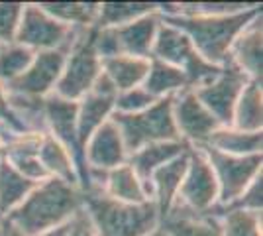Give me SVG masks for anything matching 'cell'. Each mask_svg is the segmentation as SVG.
I'll list each match as a JSON object with an SVG mask.
<instances>
[{"label":"cell","instance_id":"cell-14","mask_svg":"<svg viewBox=\"0 0 263 236\" xmlns=\"http://www.w3.org/2000/svg\"><path fill=\"white\" fill-rule=\"evenodd\" d=\"M128 157L130 154L122 140L120 130L116 128V124L112 120L97 128L83 148V159H85L87 171H110V169L126 164Z\"/></svg>","mask_w":263,"mask_h":236},{"label":"cell","instance_id":"cell-4","mask_svg":"<svg viewBox=\"0 0 263 236\" xmlns=\"http://www.w3.org/2000/svg\"><path fill=\"white\" fill-rule=\"evenodd\" d=\"M149 59L163 61L167 65L183 71L189 79L191 89L210 81L214 75H218V71L222 69L209 63L206 59H202V56L197 51L193 42L186 38L185 32H181L177 26L165 22V20H161L159 24Z\"/></svg>","mask_w":263,"mask_h":236},{"label":"cell","instance_id":"cell-20","mask_svg":"<svg viewBox=\"0 0 263 236\" xmlns=\"http://www.w3.org/2000/svg\"><path fill=\"white\" fill-rule=\"evenodd\" d=\"M191 148L186 146L183 140L157 142V144H149V146H143L140 150H136V152H132L130 157H128V164L138 173V177L143 181V185L147 187V181H149L155 169L169 164L175 157L183 156Z\"/></svg>","mask_w":263,"mask_h":236},{"label":"cell","instance_id":"cell-37","mask_svg":"<svg viewBox=\"0 0 263 236\" xmlns=\"http://www.w3.org/2000/svg\"><path fill=\"white\" fill-rule=\"evenodd\" d=\"M147 236H171V234L167 232V228H163V226L159 225L157 228H155V230H152V232H149Z\"/></svg>","mask_w":263,"mask_h":236},{"label":"cell","instance_id":"cell-26","mask_svg":"<svg viewBox=\"0 0 263 236\" xmlns=\"http://www.w3.org/2000/svg\"><path fill=\"white\" fill-rule=\"evenodd\" d=\"M35 185L37 183L24 177L18 169L12 168L6 157H0V214L6 216L14 211Z\"/></svg>","mask_w":263,"mask_h":236},{"label":"cell","instance_id":"cell-33","mask_svg":"<svg viewBox=\"0 0 263 236\" xmlns=\"http://www.w3.org/2000/svg\"><path fill=\"white\" fill-rule=\"evenodd\" d=\"M228 209H241L250 213H259L263 211V173L248 185V189L241 193L236 201L232 203ZM226 211V209H224Z\"/></svg>","mask_w":263,"mask_h":236},{"label":"cell","instance_id":"cell-13","mask_svg":"<svg viewBox=\"0 0 263 236\" xmlns=\"http://www.w3.org/2000/svg\"><path fill=\"white\" fill-rule=\"evenodd\" d=\"M69 51L53 49V51H40L33 56V61L26 69L20 79H16L6 87V93L26 97V99H40L44 101L49 95H53L57 81L61 77V71L65 65V57Z\"/></svg>","mask_w":263,"mask_h":236},{"label":"cell","instance_id":"cell-34","mask_svg":"<svg viewBox=\"0 0 263 236\" xmlns=\"http://www.w3.org/2000/svg\"><path fill=\"white\" fill-rule=\"evenodd\" d=\"M67 236H99L83 207H81L77 213H75V216L67 223Z\"/></svg>","mask_w":263,"mask_h":236},{"label":"cell","instance_id":"cell-6","mask_svg":"<svg viewBox=\"0 0 263 236\" xmlns=\"http://www.w3.org/2000/svg\"><path fill=\"white\" fill-rule=\"evenodd\" d=\"M83 32L85 30L81 28H71L55 20L51 14H47L40 6V2H24L14 42L32 49L33 53L53 51V49L71 51V47L75 45Z\"/></svg>","mask_w":263,"mask_h":236},{"label":"cell","instance_id":"cell-11","mask_svg":"<svg viewBox=\"0 0 263 236\" xmlns=\"http://www.w3.org/2000/svg\"><path fill=\"white\" fill-rule=\"evenodd\" d=\"M171 113L179 138L195 150L206 146L209 138L220 128L218 120L198 101L193 89L183 90L171 99Z\"/></svg>","mask_w":263,"mask_h":236},{"label":"cell","instance_id":"cell-27","mask_svg":"<svg viewBox=\"0 0 263 236\" xmlns=\"http://www.w3.org/2000/svg\"><path fill=\"white\" fill-rule=\"evenodd\" d=\"M159 10V2H100L95 28H120Z\"/></svg>","mask_w":263,"mask_h":236},{"label":"cell","instance_id":"cell-21","mask_svg":"<svg viewBox=\"0 0 263 236\" xmlns=\"http://www.w3.org/2000/svg\"><path fill=\"white\" fill-rule=\"evenodd\" d=\"M149 71V59L134 56H114L102 59V75L116 93L142 87Z\"/></svg>","mask_w":263,"mask_h":236},{"label":"cell","instance_id":"cell-35","mask_svg":"<svg viewBox=\"0 0 263 236\" xmlns=\"http://www.w3.org/2000/svg\"><path fill=\"white\" fill-rule=\"evenodd\" d=\"M0 126L16 130V132H24L18 118L12 113L10 104H8V93H6V87L2 83H0Z\"/></svg>","mask_w":263,"mask_h":236},{"label":"cell","instance_id":"cell-2","mask_svg":"<svg viewBox=\"0 0 263 236\" xmlns=\"http://www.w3.org/2000/svg\"><path fill=\"white\" fill-rule=\"evenodd\" d=\"M261 12V4L257 2L250 10L236 12V14H171L161 16V20L177 26L181 32H185L186 38L193 42L197 51L206 59L209 63L222 67L228 61V53L234 44V40L240 32L253 22Z\"/></svg>","mask_w":263,"mask_h":236},{"label":"cell","instance_id":"cell-24","mask_svg":"<svg viewBox=\"0 0 263 236\" xmlns=\"http://www.w3.org/2000/svg\"><path fill=\"white\" fill-rule=\"evenodd\" d=\"M232 128L241 132H263V90L261 83L248 81L232 113Z\"/></svg>","mask_w":263,"mask_h":236},{"label":"cell","instance_id":"cell-3","mask_svg":"<svg viewBox=\"0 0 263 236\" xmlns=\"http://www.w3.org/2000/svg\"><path fill=\"white\" fill-rule=\"evenodd\" d=\"M83 209L99 236H147L161 225L154 203L126 205L100 191H83Z\"/></svg>","mask_w":263,"mask_h":236},{"label":"cell","instance_id":"cell-5","mask_svg":"<svg viewBox=\"0 0 263 236\" xmlns=\"http://www.w3.org/2000/svg\"><path fill=\"white\" fill-rule=\"evenodd\" d=\"M110 120L120 130L122 140L126 144L128 154L157 142H173L181 140L177 134L173 113H171V99L155 101L149 108L136 114L114 113Z\"/></svg>","mask_w":263,"mask_h":236},{"label":"cell","instance_id":"cell-19","mask_svg":"<svg viewBox=\"0 0 263 236\" xmlns=\"http://www.w3.org/2000/svg\"><path fill=\"white\" fill-rule=\"evenodd\" d=\"M100 193H104L108 199L126 205H143L149 201V193L147 187L143 185V181L138 177V173L132 169V166L126 161L118 168L110 169L104 175Z\"/></svg>","mask_w":263,"mask_h":236},{"label":"cell","instance_id":"cell-25","mask_svg":"<svg viewBox=\"0 0 263 236\" xmlns=\"http://www.w3.org/2000/svg\"><path fill=\"white\" fill-rule=\"evenodd\" d=\"M142 87L155 101L173 99L179 93L191 89L189 79L183 71L171 67L163 61H157V59H149V71H147V77Z\"/></svg>","mask_w":263,"mask_h":236},{"label":"cell","instance_id":"cell-22","mask_svg":"<svg viewBox=\"0 0 263 236\" xmlns=\"http://www.w3.org/2000/svg\"><path fill=\"white\" fill-rule=\"evenodd\" d=\"M37 159L44 166L47 177L65 181L69 185H75L81 189V177H79V169L73 156L47 132L42 136V144L37 150Z\"/></svg>","mask_w":263,"mask_h":236},{"label":"cell","instance_id":"cell-38","mask_svg":"<svg viewBox=\"0 0 263 236\" xmlns=\"http://www.w3.org/2000/svg\"><path fill=\"white\" fill-rule=\"evenodd\" d=\"M0 236H10V228L6 223H2V226H0Z\"/></svg>","mask_w":263,"mask_h":236},{"label":"cell","instance_id":"cell-10","mask_svg":"<svg viewBox=\"0 0 263 236\" xmlns=\"http://www.w3.org/2000/svg\"><path fill=\"white\" fill-rule=\"evenodd\" d=\"M248 81L250 79L240 69H236L230 61H226L218 71V75L195 87L193 93L206 106V111L218 120L220 126H230L234 106Z\"/></svg>","mask_w":263,"mask_h":236},{"label":"cell","instance_id":"cell-9","mask_svg":"<svg viewBox=\"0 0 263 236\" xmlns=\"http://www.w3.org/2000/svg\"><path fill=\"white\" fill-rule=\"evenodd\" d=\"M209 159L212 173L218 183V207L212 211H224L248 189L257 175H261L263 154L257 156H228L210 148H198Z\"/></svg>","mask_w":263,"mask_h":236},{"label":"cell","instance_id":"cell-39","mask_svg":"<svg viewBox=\"0 0 263 236\" xmlns=\"http://www.w3.org/2000/svg\"><path fill=\"white\" fill-rule=\"evenodd\" d=\"M8 228H10V226H8ZM10 236H22V234H20V232H16L14 228H10Z\"/></svg>","mask_w":263,"mask_h":236},{"label":"cell","instance_id":"cell-40","mask_svg":"<svg viewBox=\"0 0 263 236\" xmlns=\"http://www.w3.org/2000/svg\"><path fill=\"white\" fill-rule=\"evenodd\" d=\"M0 47H2V44H0Z\"/></svg>","mask_w":263,"mask_h":236},{"label":"cell","instance_id":"cell-23","mask_svg":"<svg viewBox=\"0 0 263 236\" xmlns=\"http://www.w3.org/2000/svg\"><path fill=\"white\" fill-rule=\"evenodd\" d=\"M202 148L228 156H257L263 154V132H241L232 126H220Z\"/></svg>","mask_w":263,"mask_h":236},{"label":"cell","instance_id":"cell-31","mask_svg":"<svg viewBox=\"0 0 263 236\" xmlns=\"http://www.w3.org/2000/svg\"><path fill=\"white\" fill-rule=\"evenodd\" d=\"M155 102L154 97H149V93L143 87H136L130 90H122L116 95V106L114 113L118 114H136L142 113L145 108H149Z\"/></svg>","mask_w":263,"mask_h":236},{"label":"cell","instance_id":"cell-12","mask_svg":"<svg viewBox=\"0 0 263 236\" xmlns=\"http://www.w3.org/2000/svg\"><path fill=\"white\" fill-rule=\"evenodd\" d=\"M44 120L45 132L55 138L75 159L79 177H81V189H83L87 168H85L83 148L77 134V102L65 101L57 95H49L47 99H44Z\"/></svg>","mask_w":263,"mask_h":236},{"label":"cell","instance_id":"cell-30","mask_svg":"<svg viewBox=\"0 0 263 236\" xmlns=\"http://www.w3.org/2000/svg\"><path fill=\"white\" fill-rule=\"evenodd\" d=\"M32 49L16 44H4L0 47V83L4 87H8L16 79H20L26 73V69L30 67L33 61Z\"/></svg>","mask_w":263,"mask_h":236},{"label":"cell","instance_id":"cell-32","mask_svg":"<svg viewBox=\"0 0 263 236\" xmlns=\"http://www.w3.org/2000/svg\"><path fill=\"white\" fill-rule=\"evenodd\" d=\"M24 2H0V44H12L16 38Z\"/></svg>","mask_w":263,"mask_h":236},{"label":"cell","instance_id":"cell-18","mask_svg":"<svg viewBox=\"0 0 263 236\" xmlns=\"http://www.w3.org/2000/svg\"><path fill=\"white\" fill-rule=\"evenodd\" d=\"M159 24H161V16L157 10L130 24H124L120 28H112L116 47H118V56H134L149 59Z\"/></svg>","mask_w":263,"mask_h":236},{"label":"cell","instance_id":"cell-8","mask_svg":"<svg viewBox=\"0 0 263 236\" xmlns=\"http://www.w3.org/2000/svg\"><path fill=\"white\" fill-rule=\"evenodd\" d=\"M216 207H218V183L212 173V168L200 150L191 148L175 209L171 213L183 211L197 216H206L212 214Z\"/></svg>","mask_w":263,"mask_h":236},{"label":"cell","instance_id":"cell-28","mask_svg":"<svg viewBox=\"0 0 263 236\" xmlns=\"http://www.w3.org/2000/svg\"><path fill=\"white\" fill-rule=\"evenodd\" d=\"M100 2H40V6L55 20L71 28H95Z\"/></svg>","mask_w":263,"mask_h":236},{"label":"cell","instance_id":"cell-17","mask_svg":"<svg viewBox=\"0 0 263 236\" xmlns=\"http://www.w3.org/2000/svg\"><path fill=\"white\" fill-rule=\"evenodd\" d=\"M189 152H185L183 156L175 157V159H171L169 164L161 166L159 169H155L154 173H152V177H149V181H147L149 201L155 205L161 223L175 209L179 187H181L186 164H189Z\"/></svg>","mask_w":263,"mask_h":236},{"label":"cell","instance_id":"cell-7","mask_svg":"<svg viewBox=\"0 0 263 236\" xmlns=\"http://www.w3.org/2000/svg\"><path fill=\"white\" fill-rule=\"evenodd\" d=\"M90 32L92 28H88L79 35V40L65 57L61 77L53 90V95L65 101L79 102L97 85V81L102 75V59L97 56L92 47Z\"/></svg>","mask_w":263,"mask_h":236},{"label":"cell","instance_id":"cell-1","mask_svg":"<svg viewBox=\"0 0 263 236\" xmlns=\"http://www.w3.org/2000/svg\"><path fill=\"white\" fill-rule=\"evenodd\" d=\"M83 207V191L55 177L40 181L4 223L22 236H37L55 226L67 225Z\"/></svg>","mask_w":263,"mask_h":236},{"label":"cell","instance_id":"cell-16","mask_svg":"<svg viewBox=\"0 0 263 236\" xmlns=\"http://www.w3.org/2000/svg\"><path fill=\"white\" fill-rule=\"evenodd\" d=\"M228 61L250 81L261 83L263 77V14L250 22L234 40Z\"/></svg>","mask_w":263,"mask_h":236},{"label":"cell","instance_id":"cell-36","mask_svg":"<svg viewBox=\"0 0 263 236\" xmlns=\"http://www.w3.org/2000/svg\"><path fill=\"white\" fill-rule=\"evenodd\" d=\"M37 236H67V225H61V226H55L51 230H45L42 234Z\"/></svg>","mask_w":263,"mask_h":236},{"label":"cell","instance_id":"cell-29","mask_svg":"<svg viewBox=\"0 0 263 236\" xmlns=\"http://www.w3.org/2000/svg\"><path fill=\"white\" fill-rule=\"evenodd\" d=\"M218 221L220 236H261V214L226 209L212 213Z\"/></svg>","mask_w":263,"mask_h":236},{"label":"cell","instance_id":"cell-15","mask_svg":"<svg viewBox=\"0 0 263 236\" xmlns=\"http://www.w3.org/2000/svg\"><path fill=\"white\" fill-rule=\"evenodd\" d=\"M116 89L108 83V79L100 75L97 85L77 102V134L81 148H85L90 134L108 122L116 106Z\"/></svg>","mask_w":263,"mask_h":236}]
</instances>
